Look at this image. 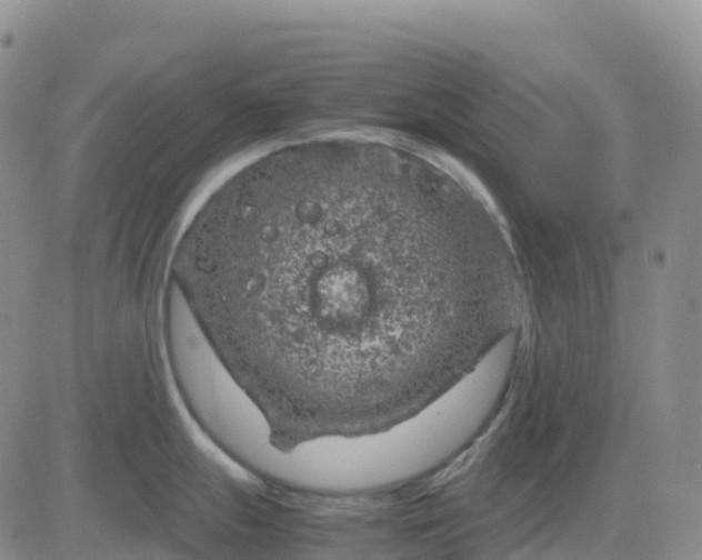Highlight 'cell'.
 <instances>
[{
	"mask_svg": "<svg viewBox=\"0 0 702 560\" xmlns=\"http://www.w3.org/2000/svg\"><path fill=\"white\" fill-rule=\"evenodd\" d=\"M171 280L281 449L433 401L521 289L508 233L465 177L350 133L279 146L225 179Z\"/></svg>",
	"mask_w": 702,
	"mask_h": 560,
	"instance_id": "obj_1",
	"label": "cell"
}]
</instances>
